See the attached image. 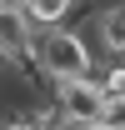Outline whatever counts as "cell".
I'll return each mask as SVG.
<instances>
[{
  "instance_id": "6",
  "label": "cell",
  "mask_w": 125,
  "mask_h": 130,
  "mask_svg": "<svg viewBox=\"0 0 125 130\" xmlns=\"http://www.w3.org/2000/svg\"><path fill=\"white\" fill-rule=\"evenodd\" d=\"M70 130H110L105 120H90V125H70Z\"/></svg>"
},
{
  "instance_id": "3",
  "label": "cell",
  "mask_w": 125,
  "mask_h": 130,
  "mask_svg": "<svg viewBox=\"0 0 125 130\" xmlns=\"http://www.w3.org/2000/svg\"><path fill=\"white\" fill-rule=\"evenodd\" d=\"M95 40L105 50V60H120L125 55V0H115V5H105L95 15Z\"/></svg>"
},
{
  "instance_id": "5",
  "label": "cell",
  "mask_w": 125,
  "mask_h": 130,
  "mask_svg": "<svg viewBox=\"0 0 125 130\" xmlns=\"http://www.w3.org/2000/svg\"><path fill=\"white\" fill-rule=\"evenodd\" d=\"M110 130H125V95H110L105 100V115H100Z\"/></svg>"
},
{
  "instance_id": "7",
  "label": "cell",
  "mask_w": 125,
  "mask_h": 130,
  "mask_svg": "<svg viewBox=\"0 0 125 130\" xmlns=\"http://www.w3.org/2000/svg\"><path fill=\"white\" fill-rule=\"evenodd\" d=\"M0 130H10V120H5V115H0Z\"/></svg>"
},
{
  "instance_id": "1",
  "label": "cell",
  "mask_w": 125,
  "mask_h": 130,
  "mask_svg": "<svg viewBox=\"0 0 125 130\" xmlns=\"http://www.w3.org/2000/svg\"><path fill=\"white\" fill-rule=\"evenodd\" d=\"M100 60L90 55L85 35L70 30V25H55V30L35 35V75H40V90H55L65 80H80V75H95Z\"/></svg>"
},
{
  "instance_id": "2",
  "label": "cell",
  "mask_w": 125,
  "mask_h": 130,
  "mask_svg": "<svg viewBox=\"0 0 125 130\" xmlns=\"http://www.w3.org/2000/svg\"><path fill=\"white\" fill-rule=\"evenodd\" d=\"M105 85H100V75H80V80H65L55 85V105L65 110V120L70 125H90V120H100L105 115Z\"/></svg>"
},
{
  "instance_id": "4",
  "label": "cell",
  "mask_w": 125,
  "mask_h": 130,
  "mask_svg": "<svg viewBox=\"0 0 125 130\" xmlns=\"http://www.w3.org/2000/svg\"><path fill=\"white\" fill-rule=\"evenodd\" d=\"M70 10H75V0H25V20H30L35 35L65 25V20H70Z\"/></svg>"
}]
</instances>
